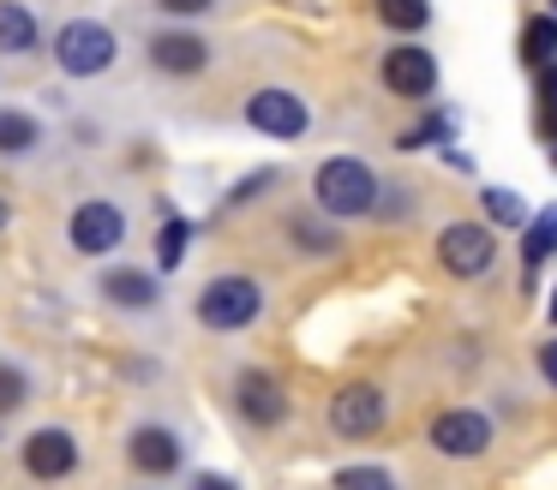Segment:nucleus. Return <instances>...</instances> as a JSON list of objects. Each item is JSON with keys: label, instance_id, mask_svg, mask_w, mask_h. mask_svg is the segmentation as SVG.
<instances>
[{"label": "nucleus", "instance_id": "1", "mask_svg": "<svg viewBox=\"0 0 557 490\" xmlns=\"http://www.w3.org/2000/svg\"><path fill=\"white\" fill-rule=\"evenodd\" d=\"M312 198L324 215H366L377 203V174L360 155H330L312 174Z\"/></svg>", "mask_w": 557, "mask_h": 490}, {"label": "nucleus", "instance_id": "2", "mask_svg": "<svg viewBox=\"0 0 557 490\" xmlns=\"http://www.w3.org/2000/svg\"><path fill=\"white\" fill-rule=\"evenodd\" d=\"M114 54H121V42H114V30L97 18H73L54 36V60H61L66 78H97V72L114 66Z\"/></svg>", "mask_w": 557, "mask_h": 490}, {"label": "nucleus", "instance_id": "3", "mask_svg": "<svg viewBox=\"0 0 557 490\" xmlns=\"http://www.w3.org/2000/svg\"><path fill=\"white\" fill-rule=\"evenodd\" d=\"M258 305H264V293H258L252 275H216V281L198 293V323L216 329V335H234L258 317Z\"/></svg>", "mask_w": 557, "mask_h": 490}, {"label": "nucleus", "instance_id": "4", "mask_svg": "<svg viewBox=\"0 0 557 490\" xmlns=\"http://www.w3.org/2000/svg\"><path fill=\"white\" fill-rule=\"evenodd\" d=\"M437 257H444L449 275H485L497 257V234L480 222H449L444 234H437Z\"/></svg>", "mask_w": 557, "mask_h": 490}, {"label": "nucleus", "instance_id": "5", "mask_svg": "<svg viewBox=\"0 0 557 490\" xmlns=\"http://www.w3.org/2000/svg\"><path fill=\"white\" fill-rule=\"evenodd\" d=\"M246 120H252L258 131H264V138H300L306 126H312V114H306V102L294 90H276V84H270V90H252L246 96Z\"/></svg>", "mask_w": 557, "mask_h": 490}, {"label": "nucleus", "instance_id": "6", "mask_svg": "<svg viewBox=\"0 0 557 490\" xmlns=\"http://www.w3.org/2000/svg\"><path fill=\"white\" fill-rule=\"evenodd\" d=\"M384 394L372 389V382H348V389L330 394V425H336V437H377L384 430Z\"/></svg>", "mask_w": 557, "mask_h": 490}, {"label": "nucleus", "instance_id": "7", "mask_svg": "<svg viewBox=\"0 0 557 490\" xmlns=\"http://www.w3.org/2000/svg\"><path fill=\"white\" fill-rule=\"evenodd\" d=\"M384 90L408 96V102H425V96L437 90V60L413 42H396L384 54Z\"/></svg>", "mask_w": 557, "mask_h": 490}, {"label": "nucleus", "instance_id": "8", "mask_svg": "<svg viewBox=\"0 0 557 490\" xmlns=\"http://www.w3.org/2000/svg\"><path fill=\"white\" fill-rule=\"evenodd\" d=\"M234 406H240V418L258 425V430H276L282 418H288V394H282V382L270 377V370H240V382H234Z\"/></svg>", "mask_w": 557, "mask_h": 490}, {"label": "nucleus", "instance_id": "9", "mask_svg": "<svg viewBox=\"0 0 557 490\" xmlns=\"http://www.w3.org/2000/svg\"><path fill=\"white\" fill-rule=\"evenodd\" d=\"M73 246L85 251V257H102V251H114L126 239V215L114 210V203H102V198H90V203H78L73 210Z\"/></svg>", "mask_w": 557, "mask_h": 490}, {"label": "nucleus", "instance_id": "10", "mask_svg": "<svg viewBox=\"0 0 557 490\" xmlns=\"http://www.w3.org/2000/svg\"><path fill=\"white\" fill-rule=\"evenodd\" d=\"M432 442H437L444 454H456V461L485 454V442H492V418L473 413V406H449V413L432 418Z\"/></svg>", "mask_w": 557, "mask_h": 490}, {"label": "nucleus", "instance_id": "11", "mask_svg": "<svg viewBox=\"0 0 557 490\" xmlns=\"http://www.w3.org/2000/svg\"><path fill=\"white\" fill-rule=\"evenodd\" d=\"M78 466V442L61 425H42L25 437V473L30 478H66Z\"/></svg>", "mask_w": 557, "mask_h": 490}, {"label": "nucleus", "instance_id": "12", "mask_svg": "<svg viewBox=\"0 0 557 490\" xmlns=\"http://www.w3.org/2000/svg\"><path fill=\"white\" fill-rule=\"evenodd\" d=\"M150 66L169 72V78H193V72L210 66V42L193 30H162L157 42H150Z\"/></svg>", "mask_w": 557, "mask_h": 490}, {"label": "nucleus", "instance_id": "13", "mask_svg": "<svg viewBox=\"0 0 557 490\" xmlns=\"http://www.w3.org/2000/svg\"><path fill=\"white\" fill-rule=\"evenodd\" d=\"M126 454H133L138 473L169 478L174 466H181V437H174V430H162V425H138L133 442H126Z\"/></svg>", "mask_w": 557, "mask_h": 490}, {"label": "nucleus", "instance_id": "14", "mask_svg": "<svg viewBox=\"0 0 557 490\" xmlns=\"http://www.w3.org/2000/svg\"><path fill=\"white\" fill-rule=\"evenodd\" d=\"M37 42H42L37 12L18 7V0H0V54H30Z\"/></svg>", "mask_w": 557, "mask_h": 490}, {"label": "nucleus", "instance_id": "15", "mask_svg": "<svg viewBox=\"0 0 557 490\" xmlns=\"http://www.w3.org/2000/svg\"><path fill=\"white\" fill-rule=\"evenodd\" d=\"M102 293H109L114 305H126V311H150L162 287L150 281L145 269H109V275H102Z\"/></svg>", "mask_w": 557, "mask_h": 490}, {"label": "nucleus", "instance_id": "16", "mask_svg": "<svg viewBox=\"0 0 557 490\" xmlns=\"http://www.w3.org/2000/svg\"><path fill=\"white\" fill-rule=\"evenodd\" d=\"M552 54H557V18L540 12V18L521 24V60H528V66H545Z\"/></svg>", "mask_w": 557, "mask_h": 490}, {"label": "nucleus", "instance_id": "17", "mask_svg": "<svg viewBox=\"0 0 557 490\" xmlns=\"http://www.w3.org/2000/svg\"><path fill=\"white\" fill-rule=\"evenodd\" d=\"M37 138H42L37 114H18V108H7V114H0V155H25V150H37Z\"/></svg>", "mask_w": 557, "mask_h": 490}, {"label": "nucleus", "instance_id": "18", "mask_svg": "<svg viewBox=\"0 0 557 490\" xmlns=\"http://www.w3.org/2000/svg\"><path fill=\"white\" fill-rule=\"evenodd\" d=\"M377 18H384L389 30L413 36V30H425V24H432V0H377Z\"/></svg>", "mask_w": 557, "mask_h": 490}, {"label": "nucleus", "instance_id": "19", "mask_svg": "<svg viewBox=\"0 0 557 490\" xmlns=\"http://www.w3.org/2000/svg\"><path fill=\"white\" fill-rule=\"evenodd\" d=\"M552 251H557V203H552V210L533 215L528 234H521V257H528V263H545Z\"/></svg>", "mask_w": 557, "mask_h": 490}, {"label": "nucleus", "instance_id": "20", "mask_svg": "<svg viewBox=\"0 0 557 490\" xmlns=\"http://www.w3.org/2000/svg\"><path fill=\"white\" fill-rule=\"evenodd\" d=\"M186 239H193V227H186L181 215H169L162 234H157V263H162V269H174V263L186 257Z\"/></svg>", "mask_w": 557, "mask_h": 490}, {"label": "nucleus", "instance_id": "21", "mask_svg": "<svg viewBox=\"0 0 557 490\" xmlns=\"http://www.w3.org/2000/svg\"><path fill=\"white\" fill-rule=\"evenodd\" d=\"M480 198H485V215H492V222H504V227H521V198H516V191H504V186H485Z\"/></svg>", "mask_w": 557, "mask_h": 490}, {"label": "nucleus", "instance_id": "22", "mask_svg": "<svg viewBox=\"0 0 557 490\" xmlns=\"http://www.w3.org/2000/svg\"><path fill=\"white\" fill-rule=\"evenodd\" d=\"M437 138H449V114H432V120H420V126H408L401 131V150H420V143H437Z\"/></svg>", "mask_w": 557, "mask_h": 490}, {"label": "nucleus", "instance_id": "23", "mask_svg": "<svg viewBox=\"0 0 557 490\" xmlns=\"http://www.w3.org/2000/svg\"><path fill=\"white\" fill-rule=\"evenodd\" d=\"M336 485L342 490H396L384 466H348V473H336Z\"/></svg>", "mask_w": 557, "mask_h": 490}, {"label": "nucleus", "instance_id": "24", "mask_svg": "<svg viewBox=\"0 0 557 490\" xmlns=\"http://www.w3.org/2000/svg\"><path fill=\"white\" fill-rule=\"evenodd\" d=\"M25 394H30V382L18 377L13 365H0V418H7V413H18V406H25Z\"/></svg>", "mask_w": 557, "mask_h": 490}, {"label": "nucleus", "instance_id": "25", "mask_svg": "<svg viewBox=\"0 0 557 490\" xmlns=\"http://www.w3.org/2000/svg\"><path fill=\"white\" fill-rule=\"evenodd\" d=\"M294 239H300V246H312V251H336V234H330V227H318V222H306V215H294Z\"/></svg>", "mask_w": 557, "mask_h": 490}, {"label": "nucleus", "instance_id": "26", "mask_svg": "<svg viewBox=\"0 0 557 490\" xmlns=\"http://www.w3.org/2000/svg\"><path fill=\"white\" fill-rule=\"evenodd\" d=\"M540 96L557 108V60H545V66H540Z\"/></svg>", "mask_w": 557, "mask_h": 490}, {"label": "nucleus", "instance_id": "27", "mask_svg": "<svg viewBox=\"0 0 557 490\" xmlns=\"http://www.w3.org/2000/svg\"><path fill=\"white\" fill-rule=\"evenodd\" d=\"M162 12H181V18H193V12H210V0H162Z\"/></svg>", "mask_w": 557, "mask_h": 490}, {"label": "nucleus", "instance_id": "28", "mask_svg": "<svg viewBox=\"0 0 557 490\" xmlns=\"http://www.w3.org/2000/svg\"><path fill=\"white\" fill-rule=\"evenodd\" d=\"M540 370L552 377V389H557V341H545V347H540Z\"/></svg>", "mask_w": 557, "mask_h": 490}, {"label": "nucleus", "instance_id": "29", "mask_svg": "<svg viewBox=\"0 0 557 490\" xmlns=\"http://www.w3.org/2000/svg\"><path fill=\"white\" fill-rule=\"evenodd\" d=\"M540 131H545V138H552V143H557V108H552V102H545V108H540Z\"/></svg>", "mask_w": 557, "mask_h": 490}, {"label": "nucleus", "instance_id": "30", "mask_svg": "<svg viewBox=\"0 0 557 490\" xmlns=\"http://www.w3.org/2000/svg\"><path fill=\"white\" fill-rule=\"evenodd\" d=\"M193 490H234V485H228V478H222V473H205V478H198Z\"/></svg>", "mask_w": 557, "mask_h": 490}, {"label": "nucleus", "instance_id": "31", "mask_svg": "<svg viewBox=\"0 0 557 490\" xmlns=\"http://www.w3.org/2000/svg\"><path fill=\"white\" fill-rule=\"evenodd\" d=\"M7 215H13V210H7V198H0V227H7Z\"/></svg>", "mask_w": 557, "mask_h": 490}, {"label": "nucleus", "instance_id": "32", "mask_svg": "<svg viewBox=\"0 0 557 490\" xmlns=\"http://www.w3.org/2000/svg\"><path fill=\"white\" fill-rule=\"evenodd\" d=\"M552 323H557V293H552Z\"/></svg>", "mask_w": 557, "mask_h": 490}, {"label": "nucleus", "instance_id": "33", "mask_svg": "<svg viewBox=\"0 0 557 490\" xmlns=\"http://www.w3.org/2000/svg\"><path fill=\"white\" fill-rule=\"evenodd\" d=\"M552 18H557V0H552Z\"/></svg>", "mask_w": 557, "mask_h": 490}]
</instances>
